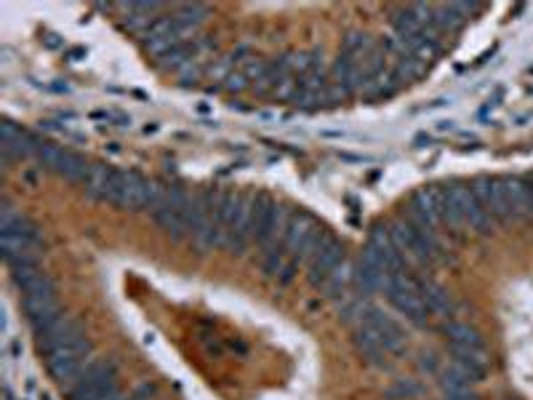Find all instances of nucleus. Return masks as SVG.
<instances>
[{
    "instance_id": "nucleus-10",
    "label": "nucleus",
    "mask_w": 533,
    "mask_h": 400,
    "mask_svg": "<svg viewBox=\"0 0 533 400\" xmlns=\"http://www.w3.org/2000/svg\"><path fill=\"white\" fill-rule=\"evenodd\" d=\"M448 195L454 198L456 209H459V213H461V222L469 224V227L478 230V233H488L490 213L480 206L475 189L466 187V184H451V187H448Z\"/></svg>"
},
{
    "instance_id": "nucleus-4",
    "label": "nucleus",
    "mask_w": 533,
    "mask_h": 400,
    "mask_svg": "<svg viewBox=\"0 0 533 400\" xmlns=\"http://www.w3.org/2000/svg\"><path fill=\"white\" fill-rule=\"evenodd\" d=\"M320 233L322 230L318 227V222H315L312 213H307V211L293 213L288 233H286V240H283V254L288 256V259H293V262L310 259L312 248H315V243H318Z\"/></svg>"
},
{
    "instance_id": "nucleus-12",
    "label": "nucleus",
    "mask_w": 533,
    "mask_h": 400,
    "mask_svg": "<svg viewBox=\"0 0 533 400\" xmlns=\"http://www.w3.org/2000/svg\"><path fill=\"white\" fill-rule=\"evenodd\" d=\"M80 339H86V333H83V328H80L78 323L69 321V318H62V321L54 323L48 331L38 333V345H40V350L45 352V357L51 355V352H56V350H62V347L75 345Z\"/></svg>"
},
{
    "instance_id": "nucleus-1",
    "label": "nucleus",
    "mask_w": 533,
    "mask_h": 400,
    "mask_svg": "<svg viewBox=\"0 0 533 400\" xmlns=\"http://www.w3.org/2000/svg\"><path fill=\"white\" fill-rule=\"evenodd\" d=\"M118 392V371L112 360H91L72 387L69 400H104Z\"/></svg>"
},
{
    "instance_id": "nucleus-28",
    "label": "nucleus",
    "mask_w": 533,
    "mask_h": 400,
    "mask_svg": "<svg viewBox=\"0 0 533 400\" xmlns=\"http://www.w3.org/2000/svg\"><path fill=\"white\" fill-rule=\"evenodd\" d=\"M224 89L227 91H232V94H240V91L245 89H251V83H248V78H245L240 70H235L232 75L227 78V83H224Z\"/></svg>"
},
{
    "instance_id": "nucleus-29",
    "label": "nucleus",
    "mask_w": 533,
    "mask_h": 400,
    "mask_svg": "<svg viewBox=\"0 0 533 400\" xmlns=\"http://www.w3.org/2000/svg\"><path fill=\"white\" fill-rule=\"evenodd\" d=\"M531 213H533V203H531Z\"/></svg>"
},
{
    "instance_id": "nucleus-19",
    "label": "nucleus",
    "mask_w": 533,
    "mask_h": 400,
    "mask_svg": "<svg viewBox=\"0 0 533 400\" xmlns=\"http://www.w3.org/2000/svg\"><path fill=\"white\" fill-rule=\"evenodd\" d=\"M443 333L448 336V342L454 347H472V350H483V336H480L469 323H445Z\"/></svg>"
},
{
    "instance_id": "nucleus-6",
    "label": "nucleus",
    "mask_w": 533,
    "mask_h": 400,
    "mask_svg": "<svg viewBox=\"0 0 533 400\" xmlns=\"http://www.w3.org/2000/svg\"><path fill=\"white\" fill-rule=\"evenodd\" d=\"M307 262H310V283L312 286H322L333 270L344 262V245L339 243L333 235L320 233Z\"/></svg>"
},
{
    "instance_id": "nucleus-8",
    "label": "nucleus",
    "mask_w": 533,
    "mask_h": 400,
    "mask_svg": "<svg viewBox=\"0 0 533 400\" xmlns=\"http://www.w3.org/2000/svg\"><path fill=\"white\" fill-rule=\"evenodd\" d=\"M35 157H38L45 168H51V171H56L59 177L69 179V182H83L86 168H89V163L80 155L69 152V150H62V147L51 145V142H38Z\"/></svg>"
},
{
    "instance_id": "nucleus-15",
    "label": "nucleus",
    "mask_w": 533,
    "mask_h": 400,
    "mask_svg": "<svg viewBox=\"0 0 533 400\" xmlns=\"http://www.w3.org/2000/svg\"><path fill=\"white\" fill-rule=\"evenodd\" d=\"M352 339H355V347L360 350V355L366 357L368 363H374V366H384V357L389 355L387 347H384L381 336H378V333L374 331L368 323H357Z\"/></svg>"
},
{
    "instance_id": "nucleus-17",
    "label": "nucleus",
    "mask_w": 533,
    "mask_h": 400,
    "mask_svg": "<svg viewBox=\"0 0 533 400\" xmlns=\"http://www.w3.org/2000/svg\"><path fill=\"white\" fill-rule=\"evenodd\" d=\"M454 363L451 366L459 368L469 382H480L486 377V352L483 350H472V347H454Z\"/></svg>"
},
{
    "instance_id": "nucleus-20",
    "label": "nucleus",
    "mask_w": 533,
    "mask_h": 400,
    "mask_svg": "<svg viewBox=\"0 0 533 400\" xmlns=\"http://www.w3.org/2000/svg\"><path fill=\"white\" fill-rule=\"evenodd\" d=\"M419 296L424 299L430 312H440V315L451 312V296L445 294V289L432 283V280H419Z\"/></svg>"
},
{
    "instance_id": "nucleus-21",
    "label": "nucleus",
    "mask_w": 533,
    "mask_h": 400,
    "mask_svg": "<svg viewBox=\"0 0 533 400\" xmlns=\"http://www.w3.org/2000/svg\"><path fill=\"white\" fill-rule=\"evenodd\" d=\"M155 213V222L160 224V230H166L168 235H174V238H187L189 235V224H187V216L181 211H174V209H157Z\"/></svg>"
},
{
    "instance_id": "nucleus-24",
    "label": "nucleus",
    "mask_w": 533,
    "mask_h": 400,
    "mask_svg": "<svg viewBox=\"0 0 533 400\" xmlns=\"http://www.w3.org/2000/svg\"><path fill=\"white\" fill-rule=\"evenodd\" d=\"M235 65H237V54H227V56H219V59H211V65L206 70V78L224 86L227 78L235 72Z\"/></svg>"
},
{
    "instance_id": "nucleus-14",
    "label": "nucleus",
    "mask_w": 533,
    "mask_h": 400,
    "mask_svg": "<svg viewBox=\"0 0 533 400\" xmlns=\"http://www.w3.org/2000/svg\"><path fill=\"white\" fill-rule=\"evenodd\" d=\"M368 245L376 251V256L381 259V265L387 267L389 275H398V272H405V259L398 254V248L389 238V230L384 227H374L371 230V238H368Z\"/></svg>"
},
{
    "instance_id": "nucleus-25",
    "label": "nucleus",
    "mask_w": 533,
    "mask_h": 400,
    "mask_svg": "<svg viewBox=\"0 0 533 400\" xmlns=\"http://www.w3.org/2000/svg\"><path fill=\"white\" fill-rule=\"evenodd\" d=\"M488 213L499 216V219H507L512 216L510 213V203H507V189H504V179H493L490 182V206Z\"/></svg>"
},
{
    "instance_id": "nucleus-27",
    "label": "nucleus",
    "mask_w": 533,
    "mask_h": 400,
    "mask_svg": "<svg viewBox=\"0 0 533 400\" xmlns=\"http://www.w3.org/2000/svg\"><path fill=\"white\" fill-rule=\"evenodd\" d=\"M389 398H416V395H422V384H416L413 379H405V382H398L395 387L387 392Z\"/></svg>"
},
{
    "instance_id": "nucleus-13",
    "label": "nucleus",
    "mask_w": 533,
    "mask_h": 400,
    "mask_svg": "<svg viewBox=\"0 0 533 400\" xmlns=\"http://www.w3.org/2000/svg\"><path fill=\"white\" fill-rule=\"evenodd\" d=\"M291 219H293V213H291L288 206H283V203L272 206V216H269L264 233L259 238V245L264 248V254L283 251V240H286V233H288L291 227Z\"/></svg>"
},
{
    "instance_id": "nucleus-26",
    "label": "nucleus",
    "mask_w": 533,
    "mask_h": 400,
    "mask_svg": "<svg viewBox=\"0 0 533 400\" xmlns=\"http://www.w3.org/2000/svg\"><path fill=\"white\" fill-rule=\"evenodd\" d=\"M262 270H264L266 278H278L280 272H291V267H286V254H283V251H272V254H264Z\"/></svg>"
},
{
    "instance_id": "nucleus-18",
    "label": "nucleus",
    "mask_w": 533,
    "mask_h": 400,
    "mask_svg": "<svg viewBox=\"0 0 533 400\" xmlns=\"http://www.w3.org/2000/svg\"><path fill=\"white\" fill-rule=\"evenodd\" d=\"M504 189H507V203H510L512 216H525V213H531L533 187H528L520 179H504Z\"/></svg>"
},
{
    "instance_id": "nucleus-5",
    "label": "nucleus",
    "mask_w": 533,
    "mask_h": 400,
    "mask_svg": "<svg viewBox=\"0 0 533 400\" xmlns=\"http://www.w3.org/2000/svg\"><path fill=\"white\" fill-rule=\"evenodd\" d=\"M89 352H91L89 339H80L75 345L62 347V350L51 352V355H48V371H51V377H54L59 384H69V387H72V382L83 374V368L89 366Z\"/></svg>"
},
{
    "instance_id": "nucleus-23",
    "label": "nucleus",
    "mask_w": 533,
    "mask_h": 400,
    "mask_svg": "<svg viewBox=\"0 0 533 400\" xmlns=\"http://www.w3.org/2000/svg\"><path fill=\"white\" fill-rule=\"evenodd\" d=\"M355 280V267L349 265V262H342V265L333 270L331 275H328V280L322 283V289H325V294L328 296H339V294H347V289H349V283Z\"/></svg>"
},
{
    "instance_id": "nucleus-9",
    "label": "nucleus",
    "mask_w": 533,
    "mask_h": 400,
    "mask_svg": "<svg viewBox=\"0 0 533 400\" xmlns=\"http://www.w3.org/2000/svg\"><path fill=\"white\" fill-rule=\"evenodd\" d=\"M147 198H150V182L133 171H118L115 174V184L110 192V203L128 209V211H139L147 209Z\"/></svg>"
},
{
    "instance_id": "nucleus-11",
    "label": "nucleus",
    "mask_w": 533,
    "mask_h": 400,
    "mask_svg": "<svg viewBox=\"0 0 533 400\" xmlns=\"http://www.w3.org/2000/svg\"><path fill=\"white\" fill-rule=\"evenodd\" d=\"M360 323H368V326L381 336V342H384L389 355H392V352H400V350L405 347V333H403V328H400V323L395 321V318H389L384 310H378V307H371V304H368L366 318H363Z\"/></svg>"
},
{
    "instance_id": "nucleus-16",
    "label": "nucleus",
    "mask_w": 533,
    "mask_h": 400,
    "mask_svg": "<svg viewBox=\"0 0 533 400\" xmlns=\"http://www.w3.org/2000/svg\"><path fill=\"white\" fill-rule=\"evenodd\" d=\"M115 168H107L101 163H89L86 168V177H83V189L89 192L91 198H99V200H110L112 184H115Z\"/></svg>"
},
{
    "instance_id": "nucleus-3",
    "label": "nucleus",
    "mask_w": 533,
    "mask_h": 400,
    "mask_svg": "<svg viewBox=\"0 0 533 400\" xmlns=\"http://www.w3.org/2000/svg\"><path fill=\"white\" fill-rule=\"evenodd\" d=\"M0 248H3V256L9 265L11 262H35L40 240H38L33 224L24 216H19L16 222L0 227Z\"/></svg>"
},
{
    "instance_id": "nucleus-2",
    "label": "nucleus",
    "mask_w": 533,
    "mask_h": 400,
    "mask_svg": "<svg viewBox=\"0 0 533 400\" xmlns=\"http://www.w3.org/2000/svg\"><path fill=\"white\" fill-rule=\"evenodd\" d=\"M24 310H27V318H30V326H33L35 333L48 331L54 323L62 321L59 299H56V291L51 286V280L43 278L38 286L24 291Z\"/></svg>"
},
{
    "instance_id": "nucleus-22",
    "label": "nucleus",
    "mask_w": 533,
    "mask_h": 400,
    "mask_svg": "<svg viewBox=\"0 0 533 400\" xmlns=\"http://www.w3.org/2000/svg\"><path fill=\"white\" fill-rule=\"evenodd\" d=\"M174 19H176V24L184 30L187 35H195V30H198L200 24L208 19V6H203V3H192V6H181L176 13H174Z\"/></svg>"
},
{
    "instance_id": "nucleus-7",
    "label": "nucleus",
    "mask_w": 533,
    "mask_h": 400,
    "mask_svg": "<svg viewBox=\"0 0 533 400\" xmlns=\"http://www.w3.org/2000/svg\"><path fill=\"white\" fill-rule=\"evenodd\" d=\"M142 38H145L147 54L157 56V59H163V56L171 54L176 45L189 40V35L179 27L174 16H160V19H155V22L147 27V33L142 35Z\"/></svg>"
}]
</instances>
